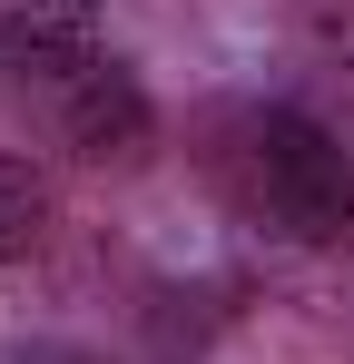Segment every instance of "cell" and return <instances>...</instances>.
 <instances>
[{
  "label": "cell",
  "instance_id": "cell-6",
  "mask_svg": "<svg viewBox=\"0 0 354 364\" xmlns=\"http://www.w3.org/2000/svg\"><path fill=\"white\" fill-rule=\"evenodd\" d=\"M10 364H109V355H89V345H20Z\"/></svg>",
  "mask_w": 354,
  "mask_h": 364
},
{
  "label": "cell",
  "instance_id": "cell-4",
  "mask_svg": "<svg viewBox=\"0 0 354 364\" xmlns=\"http://www.w3.org/2000/svg\"><path fill=\"white\" fill-rule=\"evenodd\" d=\"M40 237H50V178H40L20 148H0V276H10Z\"/></svg>",
  "mask_w": 354,
  "mask_h": 364
},
{
  "label": "cell",
  "instance_id": "cell-5",
  "mask_svg": "<svg viewBox=\"0 0 354 364\" xmlns=\"http://www.w3.org/2000/svg\"><path fill=\"white\" fill-rule=\"evenodd\" d=\"M305 50L335 79H354V0H305Z\"/></svg>",
  "mask_w": 354,
  "mask_h": 364
},
{
  "label": "cell",
  "instance_id": "cell-2",
  "mask_svg": "<svg viewBox=\"0 0 354 364\" xmlns=\"http://www.w3.org/2000/svg\"><path fill=\"white\" fill-rule=\"evenodd\" d=\"M50 99H59V138H69L79 158H99V168H138V158L158 148V109H148L138 69L109 60V50L69 60L50 79Z\"/></svg>",
  "mask_w": 354,
  "mask_h": 364
},
{
  "label": "cell",
  "instance_id": "cell-1",
  "mask_svg": "<svg viewBox=\"0 0 354 364\" xmlns=\"http://www.w3.org/2000/svg\"><path fill=\"white\" fill-rule=\"evenodd\" d=\"M187 158L236 227L276 246H335L354 227V148L295 99H207L187 119Z\"/></svg>",
  "mask_w": 354,
  "mask_h": 364
},
{
  "label": "cell",
  "instance_id": "cell-3",
  "mask_svg": "<svg viewBox=\"0 0 354 364\" xmlns=\"http://www.w3.org/2000/svg\"><path fill=\"white\" fill-rule=\"evenodd\" d=\"M10 20H20V50L40 79H59L69 60L99 50V0H10Z\"/></svg>",
  "mask_w": 354,
  "mask_h": 364
}]
</instances>
